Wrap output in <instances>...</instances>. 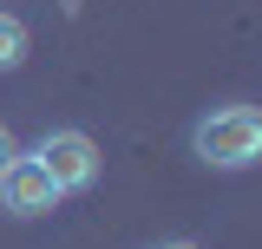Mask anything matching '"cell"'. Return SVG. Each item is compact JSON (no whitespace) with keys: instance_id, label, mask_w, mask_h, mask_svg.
<instances>
[{"instance_id":"cell-1","label":"cell","mask_w":262,"mask_h":249,"mask_svg":"<svg viewBox=\"0 0 262 249\" xmlns=\"http://www.w3.org/2000/svg\"><path fill=\"white\" fill-rule=\"evenodd\" d=\"M190 144L210 171H249L262 157V112L256 105H216V112L196 118Z\"/></svg>"},{"instance_id":"cell-2","label":"cell","mask_w":262,"mask_h":249,"mask_svg":"<svg viewBox=\"0 0 262 249\" xmlns=\"http://www.w3.org/2000/svg\"><path fill=\"white\" fill-rule=\"evenodd\" d=\"M33 157L46 164V177H53V190H59V197H72V190H92V184H98V171H105L98 144L85 138V131H72V125L46 131V138L33 144Z\"/></svg>"},{"instance_id":"cell-3","label":"cell","mask_w":262,"mask_h":249,"mask_svg":"<svg viewBox=\"0 0 262 249\" xmlns=\"http://www.w3.org/2000/svg\"><path fill=\"white\" fill-rule=\"evenodd\" d=\"M53 203H59V190H53L46 164L33 151H13L0 164V210H7V217H46Z\"/></svg>"},{"instance_id":"cell-4","label":"cell","mask_w":262,"mask_h":249,"mask_svg":"<svg viewBox=\"0 0 262 249\" xmlns=\"http://www.w3.org/2000/svg\"><path fill=\"white\" fill-rule=\"evenodd\" d=\"M33 53V33L27 20H13V13H0V72H13V66H27Z\"/></svg>"},{"instance_id":"cell-5","label":"cell","mask_w":262,"mask_h":249,"mask_svg":"<svg viewBox=\"0 0 262 249\" xmlns=\"http://www.w3.org/2000/svg\"><path fill=\"white\" fill-rule=\"evenodd\" d=\"M20 151V144H13V131H7V125H0V164H7V157Z\"/></svg>"},{"instance_id":"cell-6","label":"cell","mask_w":262,"mask_h":249,"mask_svg":"<svg viewBox=\"0 0 262 249\" xmlns=\"http://www.w3.org/2000/svg\"><path fill=\"white\" fill-rule=\"evenodd\" d=\"M158 249H196V243H158Z\"/></svg>"}]
</instances>
